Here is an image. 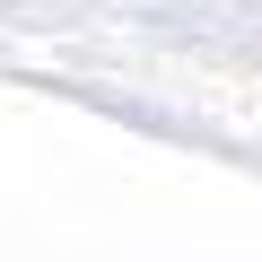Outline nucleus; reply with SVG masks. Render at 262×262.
Segmentation results:
<instances>
[]
</instances>
